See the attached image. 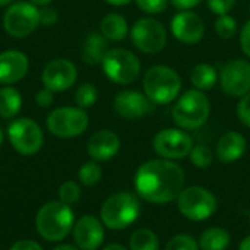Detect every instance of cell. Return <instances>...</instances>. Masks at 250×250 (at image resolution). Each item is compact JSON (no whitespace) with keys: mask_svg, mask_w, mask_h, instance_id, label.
<instances>
[{"mask_svg":"<svg viewBox=\"0 0 250 250\" xmlns=\"http://www.w3.org/2000/svg\"><path fill=\"white\" fill-rule=\"evenodd\" d=\"M185 171L171 160L158 158L144 163L135 174V189L146 202L163 205L179 198L185 189Z\"/></svg>","mask_w":250,"mask_h":250,"instance_id":"cell-1","label":"cell"},{"mask_svg":"<svg viewBox=\"0 0 250 250\" xmlns=\"http://www.w3.org/2000/svg\"><path fill=\"white\" fill-rule=\"evenodd\" d=\"M145 95L155 105H166L179 98L182 91V78L170 66L157 64L145 72L142 79Z\"/></svg>","mask_w":250,"mask_h":250,"instance_id":"cell-2","label":"cell"},{"mask_svg":"<svg viewBox=\"0 0 250 250\" xmlns=\"http://www.w3.org/2000/svg\"><path fill=\"white\" fill-rule=\"evenodd\" d=\"M211 113V104L204 91L189 89L179 95L171 116L177 127L183 130H196L202 127Z\"/></svg>","mask_w":250,"mask_h":250,"instance_id":"cell-3","label":"cell"},{"mask_svg":"<svg viewBox=\"0 0 250 250\" xmlns=\"http://www.w3.org/2000/svg\"><path fill=\"white\" fill-rule=\"evenodd\" d=\"M73 211L62 201L45 204L37 214L35 226L40 236L48 242H60L73 229Z\"/></svg>","mask_w":250,"mask_h":250,"instance_id":"cell-4","label":"cell"},{"mask_svg":"<svg viewBox=\"0 0 250 250\" xmlns=\"http://www.w3.org/2000/svg\"><path fill=\"white\" fill-rule=\"evenodd\" d=\"M141 214L138 198L127 192L111 195L101 207V221L110 230H125L132 226Z\"/></svg>","mask_w":250,"mask_h":250,"instance_id":"cell-5","label":"cell"},{"mask_svg":"<svg viewBox=\"0 0 250 250\" xmlns=\"http://www.w3.org/2000/svg\"><path fill=\"white\" fill-rule=\"evenodd\" d=\"M101 67L104 75L117 85H130L141 73L138 56L126 48H110L101 62Z\"/></svg>","mask_w":250,"mask_h":250,"instance_id":"cell-6","label":"cell"},{"mask_svg":"<svg viewBox=\"0 0 250 250\" xmlns=\"http://www.w3.org/2000/svg\"><path fill=\"white\" fill-rule=\"evenodd\" d=\"M40 25L38 6L31 1H13L3 15V28L13 38L31 35Z\"/></svg>","mask_w":250,"mask_h":250,"instance_id":"cell-7","label":"cell"},{"mask_svg":"<svg viewBox=\"0 0 250 250\" xmlns=\"http://www.w3.org/2000/svg\"><path fill=\"white\" fill-rule=\"evenodd\" d=\"M177 208L188 220L205 221L217 211V199L208 189L192 186L182 190L177 198Z\"/></svg>","mask_w":250,"mask_h":250,"instance_id":"cell-8","label":"cell"},{"mask_svg":"<svg viewBox=\"0 0 250 250\" xmlns=\"http://www.w3.org/2000/svg\"><path fill=\"white\" fill-rule=\"evenodd\" d=\"M89 125L88 113L79 107H59L47 117V129L57 138H76Z\"/></svg>","mask_w":250,"mask_h":250,"instance_id":"cell-9","label":"cell"},{"mask_svg":"<svg viewBox=\"0 0 250 250\" xmlns=\"http://www.w3.org/2000/svg\"><path fill=\"white\" fill-rule=\"evenodd\" d=\"M132 44L145 54H157L167 44V29L155 18H141L130 29Z\"/></svg>","mask_w":250,"mask_h":250,"instance_id":"cell-10","label":"cell"},{"mask_svg":"<svg viewBox=\"0 0 250 250\" xmlns=\"http://www.w3.org/2000/svg\"><path fill=\"white\" fill-rule=\"evenodd\" d=\"M7 138L15 151L22 155L37 154L44 144V135L40 125L28 117L13 120L7 126Z\"/></svg>","mask_w":250,"mask_h":250,"instance_id":"cell-11","label":"cell"},{"mask_svg":"<svg viewBox=\"0 0 250 250\" xmlns=\"http://www.w3.org/2000/svg\"><path fill=\"white\" fill-rule=\"evenodd\" d=\"M152 148L157 155L166 160H182L189 157L193 141L189 133L180 127H167L160 130L152 139Z\"/></svg>","mask_w":250,"mask_h":250,"instance_id":"cell-12","label":"cell"},{"mask_svg":"<svg viewBox=\"0 0 250 250\" xmlns=\"http://www.w3.org/2000/svg\"><path fill=\"white\" fill-rule=\"evenodd\" d=\"M218 81L226 95L233 98H242L250 92V62L246 59H231L227 62Z\"/></svg>","mask_w":250,"mask_h":250,"instance_id":"cell-13","label":"cell"},{"mask_svg":"<svg viewBox=\"0 0 250 250\" xmlns=\"http://www.w3.org/2000/svg\"><path fill=\"white\" fill-rule=\"evenodd\" d=\"M78 79L76 66L67 59H54L45 64L41 73V82L44 88L53 92H62L69 89Z\"/></svg>","mask_w":250,"mask_h":250,"instance_id":"cell-14","label":"cell"},{"mask_svg":"<svg viewBox=\"0 0 250 250\" xmlns=\"http://www.w3.org/2000/svg\"><path fill=\"white\" fill-rule=\"evenodd\" d=\"M173 37L183 44H196L205 35V23L202 18L192 10H180L171 19L170 25Z\"/></svg>","mask_w":250,"mask_h":250,"instance_id":"cell-15","label":"cell"},{"mask_svg":"<svg viewBox=\"0 0 250 250\" xmlns=\"http://www.w3.org/2000/svg\"><path fill=\"white\" fill-rule=\"evenodd\" d=\"M152 105L154 104L149 101L145 92L136 89H126L119 92L113 103L114 111L120 117L127 120H136L146 116L148 113H151Z\"/></svg>","mask_w":250,"mask_h":250,"instance_id":"cell-16","label":"cell"},{"mask_svg":"<svg viewBox=\"0 0 250 250\" xmlns=\"http://www.w3.org/2000/svg\"><path fill=\"white\" fill-rule=\"evenodd\" d=\"M73 239L81 250H97L104 242L103 223L94 215L82 217L75 224Z\"/></svg>","mask_w":250,"mask_h":250,"instance_id":"cell-17","label":"cell"},{"mask_svg":"<svg viewBox=\"0 0 250 250\" xmlns=\"http://www.w3.org/2000/svg\"><path fill=\"white\" fill-rule=\"evenodd\" d=\"M29 69V60L19 50H6L0 53V83L13 85L25 78Z\"/></svg>","mask_w":250,"mask_h":250,"instance_id":"cell-18","label":"cell"},{"mask_svg":"<svg viewBox=\"0 0 250 250\" xmlns=\"http://www.w3.org/2000/svg\"><path fill=\"white\" fill-rule=\"evenodd\" d=\"M86 149L94 161H108L117 155L120 149V138L113 130H98L89 138Z\"/></svg>","mask_w":250,"mask_h":250,"instance_id":"cell-19","label":"cell"},{"mask_svg":"<svg viewBox=\"0 0 250 250\" xmlns=\"http://www.w3.org/2000/svg\"><path fill=\"white\" fill-rule=\"evenodd\" d=\"M246 146H248L246 138L242 133L231 130V132L224 133L218 139L215 154L221 163L230 164L243 157V154L246 152Z\"/></svg>","mask_w":250,"mask_h":250,"instance_id":"cell-20","label":"cell"},{"mask_svg":"<svg viewBox=\"0 0 250 250\" xmlns=\"http://www.w3.org/2000/svg\"><path fill=\"white\" fill-rule=\"evenodd\" d=\"M100 32L108 41H122L129 34V25L120 13H108L101 19Z\"/></svg>","mask_w":250,"mask_h":250,"instance_id":"cell-21","label":"cell"},{"mask_svg":"<svg viewBox=\"0 0 250 250\" xmlns=\"http://www.w3.org/2000/svg\"><path fill=\"white\" fill-rule=\"evenodd\" d=\"M107 38H104L101 35V32H92L86 37L83 47H82V59L85 63L95 66V64H101L105 53L108 51L107 48Z\"/></svg>","mask_w":250,"mask_h":250,"instance_id":"cell-22","label":"cell"},{"mask_svg":"<svg viewBox=\"0 0 250 250\" xmlns=\"http://www.w3.org/2000/svg\"><path fill=\"white\" fill-rule=\"evenodd\" d=\"M22 107V95L12 85L0 88V117L13 119L19 114Z\"/></svg>","mask_w":250,"mask_h":250,"instance_id":"cell-23","label":"cell"},{"mask_svg":"<svg viewBox=\"0 0 250 250\" xmlns=\"http://www.w3.org/2000/svg\"><path fill=\"white\" fill-rule=\"evenodd\" d=\"M190 82L195 89L208 91L215 86L218 82V73L215 67L209 63H199L190 72Z\"/></svg>","mask_w":250,"mask_h":250,"instance_id":"cell-24","label":"cell"},{"mask_svg":"<svg viewBox=\"0 0 250 250\" xmlns=\"http://www.w3.org/2000/svg\"><path fill=\"white\" fill-rule=\"evenodd\" d=\"M201 250H226L230 246V234L221 227H209L199 237Z\"/></svg>","mask_w":250,"mask_h":250,"instance_id":"cell-25","label":"cell"},{"mask_svg":"<svg viewBox=\"0 0 250 250\" xmlns=\"http://www.w3.org/2000/svg\"><path fill=\"white\" fill-rule=\"evenodd\" d=\"M158 236L149 229H138L129 240V250H158Z\"/></svg>","mask_w":250,"mask_h":250,"instance_id":"cell-26","label":"cell"},{"mask_svg":"<svg viewBox=\"0 0 250 250\" xmlns=\"http://www.w3.org/2000/svg\"><path fill=\"white\" fill-rule=\"evenodd\" d=\"M98 100V91L92 83H82L75 92V103L79 108H91Z\"/></svg>","mask_w":250,"mask_h":250,"instance_id":"cell-27","label":"cell"},{"mask_svg":"<svg viewBox=\"0 0 250 250\" xmlns=\"http://www.w3.org/2000/svg\"><path fill=\"white\" fill-rule=\"evenodd\" d=\"M101 176H103L101 167L95 161L85 163L78 171V177L83 186H95L101 180Z\"/></svg>","mask_w":250,"mask_h":250,"instance_id":"cell-28","label":"cell"},{"mask_svg":"<svg viewBox=\"0 0 250 250\" xmlns=\"http://www.w3.org/2000/svg\"><path fill=\"white\" fill-rule=\"evenodd\" d=\"M217 35L223 40H230L237 34V22L231 15H221L214 23Z\"/></svg>","mask_w":250,"mask_h":250,"instance_id":"cell-29","label":"cell"},{"mask_svg":"<svg viewBox=\"0 0 250 250\" xmlns=\"http://www.w3.org/2000/svg\"><path fill=\"white\" fill-rule=\"evenodd\" d=\"M192 164L198 168H207L214 161V152L207 145H195L189 154Z\"/></svg>","mask_w":250,"mask_h":250,"instance_id":"cell-30","label":"cell"},{"mask_svg":"<svg viewBox=\"0 0 250 250\" xmlns=\"http://www.w3.org/2000/svg\"><path fill=\"white\" fill-rule=\"evenodd\" d=\"M164 250H201L198 242L189 234H177L168 240Z\"/></svg>","mask_w":250,"mask_h":250,"instance_id":"cell-31","label":"cell"},{"mask_svg":"<svg viewBox=\"0 0 250 250\" xmlns=\"http://www.w3.org/2000/svg\"><path fill=\"white\" fill-rule=\"evenodd\" d=\"M60 201L66 205H72L79 201L81 198V188L75 182H64L59 189Z\"/></svg>","mask_w":250,"mask_h":250,"instance_id":"cell-32","label":"cell"},{"mask_svg":"<svg viewBox=\"0 0 250 250\" xmlns=\"http://www.w3.org/2000/svg\"><path fill=\"white\" fill-rule=\"evenodd\" d=\"M135 1L142 12L148 15H160L167 9L170 0H135Z\"/></svg>","mask_w":250,"mask_h":250,"instance_id":"cell-33","label":"cell"},{"mask_svg":"<svg viewBox=\"0 0 250 250\" xmlns=\"http://www.w3.org/2000/svg\"><path fill=\"white\" fill-rule=\"evenodd\" d=\"M208 9L217 16L227 15L236 4V0H207Z\"/></svg>","mask_w":250,"mask_h":250,"instance_id":"cell-34","label":"cell"},{"mask_svg":"<svg viewBox=\"0 0 250 250\" xmlns=\"http://www.w3.org/2000/svg\"><path fill=\"white\" fill-rule=\"evenodd\" d=\"M236 113H237L239 120H240L245 126L250 127V92L239 100Z\"/></svg>","mask_w":250,"mask_h":250,"instance_id":"cell-35","label":"cell"},{"mask_svg":"<svg viewBox=\"0 0 250 250\" xmlns=\"http://www.w3.org/2000/svg\"><path fill=\"white\" fill-rule=\"evenodd\" d=\"M40 12V25H45V26H51L57 22L59 19V13L54 7H51L50 4L47 6H41L38 7Z\"/></svg>","mask_w":250,"mask_h":250,"instance_id":"cell-36","label":"cell"},{"mask_svg":"<svg viewBox=\"0 0 250 250\" xmlns=\"http://www.w3.org/2000/svg\"><path fill=\"white\" fill-rule=\"evenodd\" d=\"M54 94H56V92H53V91H50V89H47V88L40 89V91L37 92V95H35V103H37V105L41 107V108L50 107V105L54 103Z\"/></svg>","mask_w":250,"mask_h":250,"instance_id":"cell-37","label":"cell"},{"mask_svg":"<svg viewBox=\"0 0 250 250\" xmlns=\"http://www.w3.org/2000/svg\"><path fill=\"white\" fill-rule=\"evenodd\" d=\"M240 45L243 53L250 59V21H248L240 31Z\"/></svg>","mask_w":250,"mask_h":250,"instance_id":"cell-38","label":"cell"},{"mask_svg":"<svg viewBox=\"0 0 250 250\" xmlns=\"http://www.w3.org/2000/svg\"><path fill=\"white\" fill-rule=\"evenodd\" d=\"M171 4L179 10H192L198 4H201L202 0H170Z\"/></svg>","mask_w":250,"mask_h":250,"instance_id":"cell-39","label":"cell"},{"mask_svg":"<svg viewBox=\"0 0 250 250\" xmlns=\"http://www.w3.org/2000/svg\"><path fill=\"white\" fill-rule=\"evenodd\" d=\"M9 250H42V248L32 240H19Z\"/></svg>","mask_w":250,"mask_h":250,"instance_id":"cell-40","label":"cell"},{"mask_svg":"<svg viewBox=\"0 0 250 250\" xmlns=\"http://www.w3.org/2000/svg\"><path fill=\"white\" fill-rule=\"evenodd\" d=\"M105 3H108V4H111V6H126V4H129L132 0H104Z\"/></svg>","mask_w":250,"mask_h":250,"instance_id":"cell-41","label":"cell"},{"mask_svg":"<svg viewBox=\"0 0 250 250\" xmlns=\"http://www.w3.org/2000/svg\"><path fill=\"white\" fill-rule=\"evenodd\" d=\"M239 250H250V236L245 237V239L242 240V243H240V246H239Z\"/></svg>","mask_w":250,"mask_h":250,"instance_id":"cell-42","label":"cell"},{"mask_svg":"<svg viewBox=\"0 0 250 250\" xmlns=\"http://www.w3.org/2000/svg\"><path fill=\"white\" fill-rule=\"evenodd\" d=\"M32 4H35V6H38V7H41V6H47V4H50L53 0H29Z\"/></svg>","mask_w":250,"mask_h":250,"instance_id":"cell-43","label":"cell"},{"mask_svg":"<svg viewBox=\"0 0 250 250\" xmlns=\"http://www.w3.org/2000/svg\"><path fill=\"white\" fill-rule=\"evenodd\" d=\"M103 250H127L125 246L122 245H108L107 248H104Z\"/></svg>","mask_w":250,"mask_h":250,"instance_id":"cell-44","label":"cell"},{"mask_svg":"<svg viewBox=\"0 0 250 250\" xmlns=\"http://www.w3.org/2000/svg\"><path fill=\"white\" fill-rule=\"evenodd\" d=\"M53 250H79L76 249L75 246H70V245H62V246H57L56 249Z\"/></svg>","mask_w":250,"mask_h":250,"instance_id":"cell-45","label":"cell"},{"mask_svg":"<svg viewBox=\"0 0 250 250\" xmlns=\"http://www.w3.org/2000/svg\"><path fill=\"white\" fill-rule=\"evenodd\" d=\"M13 3V0H0V7L3 6H10Z\"/></svg>","mask_w":250,"mask_h":250,"instance_id":"cell-46","label":"cell"},{"mask_svg":"<svg viewBox=\"0 0 250 250\" xmlns=\"http://www.w3.org/2000/svg\"><path fill=\"white\" fill-rule=\"evenodd\" d=\"M1 144H3V130L0 127V146H1Z\"/></svg>","mask_w":250,"mask_h":250,"instance_id":"cell-47","label":"cell"},{"mask_svg":"<svg viewBox=\"0 0 250 250\" xmlns=\"http://www.w3.org/2000/svg\"><path fill=\"white\" fill-rule=\"evenodd\" d=\"M249 7H250V4H249Z\"/></svg>","mask_w":250,"mask_h":250,"instance_id":"cell-48","label":"cell"}]
</instances>
